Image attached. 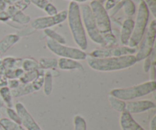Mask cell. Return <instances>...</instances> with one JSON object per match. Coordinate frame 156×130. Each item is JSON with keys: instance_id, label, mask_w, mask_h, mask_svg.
<instances>
[{"instance_id": "cell-1", "label": "cell", "mask_w": 156, "mask_h": 130, "mask_svg": "<svg viewBox=\"0 0 156 130\" xmlns=\"http://www.w3.org/2000/svg\"><path fill=\"white\" fill-rule=\"evenodd\" d=\"M86 60L90 68L98 72H113L125 69L137 62L133 55L108 58H93L88 56Z\"/></svg>"}, {"instance_id": "cell-2", "label": "cell", "mask_w": 156, "mask_h": 130, "mask_svg": "<svg viewBox=\"0 0 156 130\" xmlns=\"http://www.w3.org/2000/svg\"><path fill=\"white\" fill-rule=\"evenodd\" d=\"M67 20L74 42L82 50L88 48L86 33L84 28L80 7L77 2H70L67 11Z\"/></svg>"}, {"instance_id": "cell-3", "label": "cell", "mask_w": 156, "mask_h": 130, "mask_svg": "<svg viewBox=\"0 0 156 130\" xmlns=\"http://www.w3.org/2000/svg\"><path fill=\"white\" fill-rule=\"evenodd\" d=\"M155 81H148L126 88H114L110 91V95L122 100H129L151 94L155 91Z\"/></svg>"}, {"instance_id": "cell-4", "label": "cell", "mask_w": 156, "mask_h": 130, "mask_svg": "<svg viewBox=\"0 0 156 130\" xmlns=\"http://www.w3.org/2000/svg\"><path fill=\"white\" fill-rule=\"evenodd\" d=\"M149 12L147 5L143 1L139 4L136 21H134V27L133 33L129 39L128 47L136 48L141 43L146 32V27L149 18Z\"/></svg>"}, {"instance_id": "cell-5", "label": "cell", "mask_w": 156, "mask_h": 130, "mask_svg": "<svg viewBox=\"0 0 156 130\" xmlns=\"http://www.w3.org/2000/svg\"><path fill=\"white\" fill-rule=\"evenodd\" d=\"M80 11L85 33H88L91 40L93 41L94 44H99L103 47V37L98 29L97 24H96L95 20H94V15H93L90 6L86 4L82 5Z\"/></svg>"}, {"instance_id": "cell-6", "label": "cell", "mask_w": 156, "mask_h": 130, "mask_svg": "<svg viewBox=\"0 0 156 130\" xmlns=\"http://www.w3.org/2000/svg\"><path fill=\"white\" fill-rule=\"evenodd\" d=\"M46 45L49 50L54 54L57 55L60 58H66L75 60H84L86 59L88 55L85 51L76 47H70L64 44H58L55 41L47 38L46 41Z\"/></svg>"}, {"instance_id": "cell-7", "label": "cell", "mask_w": 156, "mask_h": 130, "mask_svg": "<svg viewBox=\"0 0 156 130\" xmlns=\"http://www.w3.org/2000/svg\"><path fill=\"white\" fill-rule=\"evenodd\" d=\"M90 8L94 15L98 29L101 35L107 34L112 32L111 22L108 11L104 5L97 0H92L90 2Z\"/></svg>"}, {"instance_id": "cell-8", "label": "cell", "mask_w": 156, "mask_h": 130, "mask_svg": "<svg viewBox=\"0 0 156 130\" xmlns=\"http://www.w3.org/2000/svg\"><path fill=\"white\" fill-rule=\"evenodd\" d=\"M156 37V21L155 19L152 20L150 23L149 28L146 31L144 38L141 40V45L140 49L136 52V55L135 56L137 62L143 60L148 56L152 54L154 50Z\"/></svg>"}, {"instance_id": "cell-9", "label": "cell", "mask_w": 156, "mask_h": 130, "mask_svg": "<svg viewBox=\"0 0 156 130\" xmlns=\"http://www.w3.org/2000/svg\"><path fill=\"white\" fill-rule=\"evenodd\" d=\"M136 52L137 50L136 48H132L128 46H121L94 50L89 53L88 56L93 58L119 57L128 55H134Z\"/></svg>"}, {"instance_id": "cell-10", "label": "cell", "mask_w": 156, "mask_h": 130, "mask_svg": "<svg viewBox=\"0 0 156 130\" xmlns=\"http://www.w3.org/2000/svg\"><path fill=\"white\" fill-rule=\"evenodd\" d=\"M67 18V11L62 10L52 16H44L35 18L31 21L30 26L34 30H45L61 24Z\"/></svg>"}, {"instance_id": "cell-11", "label": "cell", "mask_w": 156, "mask_h": 130, "mask_svg": "<svg viewBox=\"0 0 156 130\" xmlns=\"http://www.w3.org/2000/svg\"><path fill=\"white\" fill-rule=\"evenodd\" d=\"M15 110L19 116L21 125L26 130H42L22 103H16Z\"/></svg>"}, {"instance_id": "cell-12", "label": "cell", "mask_w": 156, "mask_h": 130, "mask_svg": "<svg viewBox=\"0 0 156 130\" xmlns=\"http://www.w3.org/2000/svg\"><path fill=\"white\" fill-rule=\"evenodd\" d=\"M155 107L156 105L154 102L149 100H141L126 103V111L130 114H140Z\"/></svg>"}, {"instance_id": "cell-13", "label": "cell", "mask_w": 156, "mask_h": 130, "mask_svg": "<svg viewBox=\"0 0 156 130\" xmlns=\"http://www.w3.org/2000/svg\"><path fill=\"white\" fill-rule=\"evenodd\" d=\"M120 125L122 130H145L133 118L132 114L128 113L126 110L121 113Z\"/></svg>"}, {"instance_id": "cell-14", "label": "cell", "mask_w": 156, "mask_h": 130, "mask_svg": "<svg viewBox=\"0 0 156 130\" xmlns=\"http://www.w3.org/2000/svg\"><path fill=\"white\" fill-rule=\"evenodd\" d=\"M134 27V21L130 18L124 20L120 30V42L123 46H128L129 39L133 33Z\"/></svg>"}, {"instance_id": "cell-15", "label": "cell", "mask_w": 156, "mask_h": 130, "mask_svg": "<svg viewBox=\"0 0 156 130\" xmlns=\"http://www.w3.org/2000/svg\"><path fill=\"white\" fill-rule=\"evenodd\" d=\"M58 68L61 70H78L83 72V65L77 60L66 58H60L58 60Z\"/></svg>"}, {"instance_id": "cell-16", "label": "cell", "mask_w": 156, "mask_h": 130, "mask_svg": "<svg viewBox=\"0 0 156 130\" xmlns=\"http://www.w3.org/2000/svg\"><path fill=\"white\" fill-rule=\"evenodd\" d=\"M20 37L17 33H10L6 35L0 40V53L7 52L12 46L19 41Z\"/></svg>"}, {"instance_id": "cell-17", "label": "cell", "mask_w": 156, "mask_h": 130, "mask_svg": "<svg viewBox=\"0 0 156 130\" xmlns=\"http://www.w3.org/2000/svg\"><path fill=\"white\" fill-rule=\"evenodd\" d=\"M12 91V95L13 97H21V96L27 95V94H30L31 93L34 92V89L33 86H32L31 83L28 84H20L19 86L17 88L13 90H11Z\"/></svg>"}, {"instance_id": "cell-18", "label": "cell", "mask_w": 156, "mask_h": 130, "mask_svg": "<svg viewBox=\"0 0 156 130\" xmlns=\"http://www.w3.org/2000/svg\"><path fill=\"white\" fill-rule=\"evenodd\" d=\"M40 69H54L58 67V60L56 58L43 57L40 59L39 62Z\"/></svg>"}, {"instance_id": "cell-19", "label": "cell", "mask_w": 156, "mask_h": 130, "mask_svg": "<svg viewBox=\"0 0 156 130\" xmlns=\"http://www.w3.org/2000/svg\"><path fill=\"white\" fill-rule=\"evenodd\" d=\"M44 93L46 96L50 95L53 91V73L50 71H47L44 72Z\"/></svg>"}, {"instance_id": "cell-20", "label": "cell", "mask_w": 156, "mask_h": 130, "mask_svg": "<svg viewBox=\"0 0 156 130\" xmlns=\"http://www.w3.org/2000/svg\"><path fill=\"white\" fill-rule=\"evenodd\" d=\"M0 97L3 104L7 106V107H12V95L11 89L8 86L0 88Z\"/></svg>"}, {"instance_id": "cell-21", "label": "cell", "mask_w": 156, "mask_h": 130, "mask_svg": "<svg viewBox=\"0 0 156 130\" xmlns=\"http://www.w3.org/2000/svg\"><path fill=\"white\" fill-rule=\"evenodd\" d=\"M44 32L49 39L55 41V42L58 43V44H64V45H66V40L65 37L62 36L60 33L55 31L54 30H52L51 28H47L45 29Z\"/></svg>"}, {"instance_id": "cell-22", "label": "cell", "mask_w": 156, "mask_h": 130, "mask_svg": "<svg viewBox=\"0 0 156 130\" xmlns=\"http://www.w3.org/2000/svg\"><path fill=\"white\" fill-rule=\"evenodd\" d=\"M21 69L24 71V72L34 71L40 69L39 63L37 60L32 59V58H26L22 60L21 63Z\"/></svg>"}, {"instance_id": "cell-23", "label": "cell", "mask_w": 156, "mask_h": 130, "mask_svg": "<svg viewBox=\"0 0 156 130\" xmlns=\"http://www.w3.org/2000/svg\"><path fill=\"white\" fill-rule=\"evenodd\" d=\"M43 71V69H38L34 70V71L27 72H24V75L20 78L18 80L20 81L21 84H28L31 83L33 81H34L36 79V78L37 77L38 75Z\"/></svg>"}, {"instance_id": "cell-24", "label": "cell", "mask_w": 156, "mask_h": 130, "mask_svg": "<svg viewBox=\"0 0 156 130\" xmlns=\"http://www.w3.org/2000/svg\"><path fill=\"white\" fill-rule=\"evenodd\" d=\"M108 100H109L111 107L114 108L117 112L122 113L126 110V103L124 100H120V99L113 97L111 95H109V97H108Z\"/></svg>"}, {"instance_id": "cell-25", "label": "cell", "mask_w": 156, "mask_h": 130, "mask_svg": "<svg viewBox=\"0 0 156 130\" xmlns=\"http://www.w3.org/2000/svg\"><path fill=\"white\" fill-rule=\"evenodd\" d=\"M0 127L3 130H26L21 125L15 123L7 118L0 119Z\"/></svg>"}, {"instance_id": "cell-26", "label": "cell", "mask_w": 156, "mask_h": 130, "mask_svg": "<svg viewBox=\"0 0 156 130\" xmlns=\"http://www.w3.org/2000/svg\"><path fill=\"white\" fill-rule=\"evenodd\" d=\"M122 9L123 12L127 17H131L135 15L136 12V5L132 0H122Z\"/></svg>"}, {"instance_id": "cell-27", "label": "cell", "mask_w": 156, "mask_h": 130, "mask_svg": "<svg viewBox=\"0 0 156 130\" xmlns=\"http://www.w3.org/2000/svg\"><path fill=\"white\" fill-rule=\"evenodd\" d=\"M10 21H12V22L17 23L18 24H21V25H24V24H28L29 22H30L31 19H30V17L28 15H25L23 12H16L13 16L11 18Z\"/></svg>"}, {"instance_id": "cell-28", "label": "cell", "mask_w": 156, "mask_h": 130, "mask_svg": "<svg viewBox=\"0 0 156 130\" xmlns=\"http://www.w3.org/2000/svg\"><path fill=\"white\" fill-rule=\"evenodd\" d=\"M24 71L21 68L10 69L5 71L4 76L8 79H19L24 75Z\"/></svg>"}, {"instance_id": "cell-29", "label": "cell", "mask_w": 156, "mask_h": 130, "mask_svg": "<svg viewBox=\"0 0 156 130\" xmlns=\"http://www.w3.org/2000/svg\"><path fill=\"white\" fill-rule=\"evenodd\" d=\"M9 5L5 0H0V21L2 22H9L10 21V17L8 15L6 9Z\"/></svg>"}, {"instance_id": "cell-30", "label": "cell", "mask_w": 156, "mask_h": 130, "mask_svg": "<svg viewBox=\"0 0 156 130\" xmlns=\"http://www.w3.org/2000/svg\"><path fill=\"white\" fill-rule=\"evenodd\" d=\"M74 130H87V125L85 119L79 115H76L73 119Z\"/></svg>"}, {"instance_id": "cell-31", "label": "cell", "mask_w": 156, "mask_h": 130, "mask_svg": "<svg viewBox=\"0 0 156 130\" xmlns=\"http://www.w3.org/2000/svg\"><path fill=\"white\" fill-rule=\"evenodd\" d=\"M44 70H43L37 77L36 78L34 81L31 82V85L33 86L34 89L35 91H39L41 88L43 87V83H44Z\"/></svg>"}, {"instance_id": "cell-32", "label": "cell", "mask_w": 156, "mask_h": 130, "mask_svg": "<svg viewBox=\"0 0 156 130\" xmlns=\"http://www.w3.org/2000/svg\"><path fill=\"white\" fill-rule=\"evenodd\" d=\"M6 114H7L8 117H9V120L11 121L14 122V123H17L18 125H21L19 116H18V114H17V112L15 110H13L12 108L7 107V109H6Z\"/></svg>"}, {"instance_id": "cell-33", "label": "cell", "mask_w": 156, "mask_h": 130, "mask_svg": "<svg viewBox=\"0 0 156 130\" xmlns=\"http://www.w3.org/2000/svg\"><path fill=\"white\" fill-rule=\"evenodd\" d=\"M155 59V51H152V54L150 55L149 56H148L147 58L145 59V62L144 64H143V70L146 73H149V70H150L151 67H152V62Z\"/></svg>"}, {"instance_id": "cell-34", "label": "cell", "mask_w": 156, "mask_h": 130, "mask_svg": "<svg viewBox=\"0 0 156 130\" xmlns=\"http://www.w3.org/2000/svg\"><path fill=\"white\" fill-rule=\"evenodd\" d=\"M147 5L149 12H151L154 18L156 17V0H143Z\"/></svg>"}, {"instance_id": "cell-35", "label": "cell", "mask_w": 156, "mask_h": 130, "mask_svg": "<svg viewBox=\"0 0 156 130\" xmlns=\"http://www.w3.org/2000/svg\"><path fill=\"white\" fill-rule=\"evenodd\" d=\"M44 11L47 14V15H48V16L55 15H56L58 12H59L57 11V9L56 8V6L50 2H49L48 4L45 6V8L44 9Z\"/></svg>"}, {"instance_id": "cell-36", "label": "cell", "mask_w": 156, "mask_h": 130, "mask_svg": "<svg viewBox=\"0 0 156 130\" xmlns=\"http://www.w3.org/2000/svg\"><path fill=\"white\" fill-rule=\"evenodd\" d=\"M29 2L34 5H36L39 9H42V10H44L45 6L50 2L48 0H29Z\"/></svg>"}, {"instance_id": "cell-37", "label": "cell", "mask_w": 156, "mask_h": 130, "mask_svg": "<svg viewBox=\"0 0 156 130\" xmlns=\"http://www.w3.org/2000/svg\"><path fill=\"white\" fill-rule=\"evenodd\" d=\"M21 82L18 79H9L8 81V87L10 88L11 90L15 89V88H18L20 85Z\"/></svg>"}, {"instance_id": "cell-38", "label": "cell", "mask_w": 156, "mask_h": 130, "mask_svg": "<svg viewBox=\"0 0 156 130\" xmlns=\"http://www.w3.org/2000/svg\"><path fill=\"white\" fill-rule=\"evenodd\" d=\"M34 31L35 30H34L32 27H30V28L23 29L21 31H19L17 34H18L19 37H24V36H27V35L31 34V33H34Z\"/></svg>"}, {"instance_id": "cell-39", "label": "cell", "mask_w": 156, "mask_h": 130, "mask_svg": "<svg viewBox=\"0 0 156 130\" xmlns=\"http://www.w3.org/2000/svg\"><path fill=\"white\" fill-rule=\"evenodd\" d=\"M8 81H9V79L5 76L1 75L0 76V88L8 86Z\"/></svg>"}, {"instance_id": "cell-40", "label": "cell", "mask_w": 156, "mask_h": 130, "mask_svg": "<svg viewBox=\"0 0 156 130\" xmlns=\"http://www.w3.org/2000/svg\"><path fill=\"white\" fill-rule=\"evenodd\" d=\"M149 129L156 130V116H154L153 118L150 121V123H149Z\"/></svg>"}, {"instance_id": "cell-41", "label": "cell", "mask_w": 156, "mask_h": 130, "mask_svg": "<svg viewBox=\"0 0 156 130\" xmlns=\"http://www.w3.org/2000/svg\"><path fill=\"white\" fill-rule=\"evenodd\" d=\"M5 1L7 2L9 5H14L15 4V3L18 2L22 1V0H5Z\"/></svg>"}, {"instance_id": "cell-42", "label": "cell", "mask_w": 156, "mask_h": 130, "mask_svg": "<svg viewBox=\"0 0 156 130\" xmlns=\"http://www.w3.org/2000/svg\"><path fill=\"white\" fill-rule=\"evenodd\" d=\"M70 2H85L88 0H69Z\"/></svg>"}, {"instance_id": "cell-43", "label": "cell", "mask_w": 156, "mask_h": 130, "mask_svg": "<svg viewBox=\"0 0 156 130\" xmlns=\"http://www.w3.org/2000/svg\"><path fill=\"white\" fill-rule=\"evenodd\" d=\"M98 2H100L101 4H102V5H104V3L105 2L107 1V0H97Z\"/></svg>"}, {"instance_id": "cell-44", "label": "cell", "mask_w": 156, "mask_h": 130, "mask_svg": "<svg viewBox=\"0 0 156 130\" xmlns=\"http://www.w3.org/2000/svg\"><path fill=\"white\" fill-rule=\"evenodd\" d=\"M132 1L134 3H135V2H136V3H138V4H140V3L141 2L143 1V0H132Z\"/></svg>"}, {"instance_id": "cell-45", "label": "cell", "mask_w": 156, "mask_h": 130, "mask_svg": "<svg viewBox=\"0 0 156 130\" xmlns=\"http://www.w3.org/2000/svg\"><path fill=\"white\" fill-rule=\"evenodd\" d=\"M3 106H4V104H3V102L2 101L1 99H0V109H1V108H2Z\"/></svg>"}, {"instance_id": "cell-46", "label": "cell", "mask_w": 156, "mask_h": 130, "mask_svg": "<svg viewBox=\"0 0 156 130\" xmlns=\"http://www.w3.org/2000/svg\"><path fill=\"white\" fill-rule=\"evenodd\" d=\"M116 2H120V1H122V0H115Z\"/></svg>"}, {"instance_id": "cell-47", "label": "cell", "mask_w": 156, "mask_h": 130, "mask_svg": "<svg viewBox=\"0 0 156 130\" xmlns=\"http://www.w3.org/2000/svg\"><path fill=\"white\" fill-rule=\"evenodd\" d=\"M1 62H2V59L0 58V64H1Z\"/></svg>"}, {"instance_id": "cell-48", "label": "cell", "mask_w": 156, "mask_h": 130, "mask_svg": "<svg viewBox=\"0 0 156 130\" xmlns=\"http://www.w3.org/2000/svg\"><path fill=\"white\" fill-rule=\"evenodd\" d=\"M0 118H1V114H0Z\"/></svg>"}, {"instance_id": "cell-49", "label": "cell", "mask_w": 156, "mask_h": 130, "mask_svg": "<svg viewBox=\"0 0 156 130\" xmlns=\"http://www.w3.org/2000/svg\"><path fill=\"white\" fill-rule=\"evenodd\" d=\"M91 1H92V0H91Z\"/></svg>"}]
</instances>
